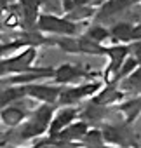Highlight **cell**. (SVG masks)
Masks as SVG:
<instances>
[{"label":"cell","instance_id":"cell-18","mask_svg":"<svg viewBox=\"0 0 141 148\" xmlns=\"http://www.w3.org/2000/svg\"><path fill=\"white\" fill-rule=\"evenodd\" d=\"M98 14V7H91V5H77L72 12L64 14V18L72 23H79V21H86V19H94Z\"/></svg>","mask_w":141,"mask_h":148},{"label":"cell","instance_id":"cell-8","mask_svg":"<svg viewBox=\"0 0 141 148\" xmlns=\"http://www.w3.org/2000/svg\"><path fill=\"white\" fill-rule=\"evenodd\" d=\"M80 117V112L75 106H61V110H57L54 113V119L51 122L49 127V138L57 136L59 132H63L66 127H70L77 119Z\"/></svg>","mask_w":141,"mask_h":148},{"label":"cell","instance_id":"cell-13","mask_svg":"<svg viewBox=\"0 0 141 148\" xmlns=\"http://www.w3.org/2000/svg\"><path fill=\"white\" fill-rule=\"evenodd\" d=\"M26 98V91L25 86H9L4 91H0V112L7 106L16 105L18 101Z\"/></svg>","mask_w":141,"mask_h":148},{"label":"cell","instance_id":"cell-4","mask_svg":"<svg viewBox=\"0 0 141 148\" xmlns=\"http://www.w3.org/2000/svg\"><path fill=\"white\" fill-rule=\"evenodd\" d=\"M131 44L129 45H108L106 51V58H108V66L103 71V82L105 86H117V82H120V68L124 64V61L129 58L131 54Z\"/></svg>","mask_w":141,"mask_h":148},{"label":"cell","instance_id":"cell-22","mask_svg":"<svg viewBox=\"0 0 141 148\" xmlns=\"http://www.w3.org/2000/svg\"><path fill=\"white\" fill-rule=\"evenodd\" d=\"M84 37L89 38V40H94V42H98V44H103V42H106L108 38H112V33H110V28H106V26H103V25H92V26L84 33Z\"/></svg>","mask_w":141,"mask_h":148},{"label":"cell","instance_id":"cell-21","mask_svg":"<svg viewBox=\"0 0 141 148\" xmlns=\"http://www.w3.org/2000/svg\"><path fill=\"white\" fill-rule=\"evenodd\" d=\"M49 44L57 45L61 51L68 52V54H80L79 51V38L75 37H59V38H51Z\"/></svg>","mask_w":141,"mask_h":148},{"label":"cell","instance_id":"cell-9","mask_svg":"<svg viewBox=\"0 0 141 148\" xmlns=\"http://www.w3.org/2000/svg\"><path fill=\"white\" fill-rule=\"evenodd\" d=\"M138 4H141V0H108V2H105L98 9V14L94 19L96 21H108V19L115 18L117 14H122Z\"/></svg>","mask_w":141,"mask_h":148},{"label":"cell","instance_id":"cell-7","mask_svg":"<svg viewBox=\"0 0 141 148\" xmlns=\"http://www.w3.org/2000/svg\"><path fill=\"white\" fill-rule=\"evenodd\" d=\"M25 91H26V98L37 99L42 105H56L59 101V96H61V92L64 89H63V86L40 84V82H37V84L25 86Z\"/></svg>","mask_w":141,"mask_h":148},{"label":"cell","instance_id":"cell-1","mask_svg":"<svg viewBox=\"0 0 141 148\" xmlns=\"http://www.w3.org/2000/svg\"><path fill=\"white\" fill-rule=\"evenodd\" d=\"M54 105H40L35 110H31V115L26 119L23 125H19L21 139H33L44 134H49L51 122L54 119Z\"/></svg>","mask_w":141,"mask_h":148},{"label":"cell","instance_id":"cell-20","mask_svg":"<svg viewBox=\"0 0 141 148\" xmlns=\"http://www.w3.org/2000/svg\"><path fill=\"white\" fill-rule=\"evenodd\" d=\"M118 87H120L124 92L131 91V92H136V96H141V66H139L134 73H131L127 79H124Z\"/></svg>","mask_w":141,"mask_h":148},{"label":"cell","instance_id":"cell-2","mask_svg":"<svg viewBox=\"0 0 141 148\" xmlns=\"http://www.w3.org/2000/svg\"><path fill=\"white\" fill-rule=\"evenodd\" d=\"M37 59V45H30L21 52L0 59V77H16L21 73L35 71L37 66H31Z\"/></svg>","mask_w":141,"mask_h":148},{"label":"cell","instance_id":"cell-6","mask_svg":"<svg viewBox=\"0 0 141 148\" xmlns=\"http://www.w3.org/2000/svg\"><path fill=\"white\" fill-rule=\"evenodd\" d=\"M99 77V73H94V71H87V70H82L80 66H75V64H59L56 68V73H54V79L52 82L56 86H70V84H77L80 86L82 80H91V79H96Z\"/></svg>","mask_w":141,"mask_h":148},{"label":"cell","instance_id":"cell-15","mask_svg":"<svg viewBox=\"0 0 141 148\" xmlns=\"http://www.w3.org/2000/svg\"><path fill=\"white\" fill-rule=\"evenodd\" d=\"M117 110L122 113L125 124H132L138 119V115L141 113V96H136V98H131V99L120 103L117 106Z\"/></svg>","mask_w":141,"mask_h":148},{"label":"cell","instance_id":"cell-17","mask_svg":"<svg viewBox=\"0 0 141 148\" xmlns=\"http://www.w3.org/2000/svg\"><path fill=\"white\" fill-rule=\"evenodd\" d=\"M30 45H35V42H31V40H26V38H16V40H12V42H4V44H0V59H4L5 56L9 58V56H14V54H18L19 52V49L23 51V49H26V47H30Z\"/></svg>","mask_w":141,"mask_h":148},{"label":"cell","instance_id":"cell-24","mask_svg":"<svg viewBox=\"0 0 141 148\" xmlns=\"http://www.w3.org/2000/svg\"><path fill=\"white\" fill-rule=\"evenodd\" d=\"M18 25H19V16H18L16 12H9L7 18L4 19V26L9 28V30H12V28H16Z\"/></svg>","mask_w":141,"mask_h":148},{"label":"cell","instance_id":"cell-14","mask_svg":"<svg viewBox=\"0 0 141 148\" xmlns=\"http://www.w3.org/2000/svg\"><path fill=\"white\" fill-rule=\"evenodd\" d=\"M132 30H134V25L132 23H125V21H120V23H115L112 28H110V33H112V38L115 40L113 45H129L131 44V37H132Z\"/></svg>","mask_w":141,"mask_h":148},{"label":"cell","instance_id":"cell-19","mask_svg":"<svg viewBox=\"0 0 141 148\" xmlns=\"http://www.w3.org/2000/svg\"><path fill=\"white\" fill-rule=\"evenodd\" d=\"M79 51L80 54H92V56H106L108 47L103 44H98L94 40H89L86 37L79 38Z\"/></svg>","mask_w":141,"mask_h":148},{"label":"cell","instance_id":"cell-3","mask_svg":"<svg viewBox=\"0 0 141 148\" xmlns=\"http://www.w3.org/2000/svg\"><path fill=\"white\" fill-rule=\"evenodd\" d=\"M35 28L40 33L45 35H57V37H75L79 33L77 23L68 21L64 16H56V14H47L40 12L35 23Z\"/></svg>","mask_w":141,"mask_h":148},{"label":"cell","instance_id":"cell-11","mask_svg":"<svg viewBox=\"0 0 141 148\" xmlns=\"http://www.w3.org/2000/svg\"><path fill=\"white\" fill-rule=\"evenodd\" d=\"M124 98H125V92L120 87H117V86H105L91 99V103H94L98 106H112V105H117L118 106L124 101Z\"/></svg>","mask_w":141,"mask_h":148},{"label":"cell","instance_id":"cell-5","mask_svg":"<svg viewBox=\"0 0 141 148\" xmlns=\"http://www.w3.org/2000/svg\"><path fill=\"white\" fill-rule=\"evenodd\" d=\"M103 87H105V82H103V80H98V82H86V84H80V86L66 87V89L61 92L57 105H61V106H77V105H79L80 101H84V99H92Z\"/></svg>","mask_w":141,"mask_h":148},{"label":"cell","instance_id":"cell-10","mask_svg":"<svg viewBox=\"0 0 141 148\" xmlns=\"http://www.w3.org/2000/svg\"><path fill=\"white\" fill-rule=\"evenodd\" d=\"M31 115V112L26 110L25 103H16L12 106H7L0 112V122L7 127H18V125H23L26 122V119Z\"/></svg>","mask_w":141,"mask_h":148},{"label":"cell","instance_id":"cell-12","mask_svg":"<svg viewBox=\"0 0 141 148\" xmlns=\"http://www.w3.org/2000/svg\"><path fill=\"white\" fill-rule=\"evenodd\" d=\"M89 131H91V129H89V124H87V122H84V120H77V122H73L70 127H66L63 132H59L57 136H54V138H51V139L70 141V143H72L73 139H84V138L87 136Z\"/></svg>","mask_w":141,"mask_h":148},{"label":"cell","instance_id":"cell-16","mask_svg":"<svg viewBox=\"0 0 141 148\" xmlns=\"http://www.w3.org/2000/svg\"><path fill=\"white\" fill-rule=\"evenodd\" d=\"M101 134H103V139L105 143L112 145V146H118V148H124L127 146V139H125V134L120 127H115V125H110V124H105L101 127Z\"/></svg>","mask_w":141,"mask_h":148},{"label":"cell","instance_id":"cell-23","mask_svg":"<svg viewBox=\"0 0 141 148\" xmlns=\"http://www.w3.org/2000/svg\"><path fill=\"white\" fill-rule=\"evenodd\" d=\"M139 66H141V64H139V61H138L134 56H129V58L124 61L122 68H120V82H122L124 79H127V77L131 75V73H134Z\"/></svg>","mask_w":141,"mask_h":148}]
</instances>
